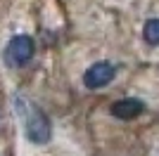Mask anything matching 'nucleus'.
I'll use <instances>...</instances> for the list:
<instances>
[{
  "mask_svg": "<svg viewBox=\"0 0 159 156\" xmlns=\"http://www.w3.org/2000/svg\"><path fill=\"white\" fill-rule=\"evenodd\" d=\"M26 111H21L24 116V128H26V137L31 140L33 144H48L50 137H52V125H50V118L43 114L36 106H29L24 102Z\"/></svg>",
  "mask_w": 159,
  "mask_h": 156,
  "instance_id": "obj_1",
  "label": "nucleus"
},
{
  "mask_svg": "<svg viewBox=\"0 0 159 156\" xmlns=\"http://www.w3.org/2000/svg\"><path fill=\"white\" fill-rule=\"evenodd\" d=\"M112 116L114 118H121V121H131V118H138L143 111H145V104L135 97H126V99H119V102L112 104Z\"/></svg>",
  "mask_w": 159,
  "mask_h": 156,
  "instance_id": "obj_4",
  "label": "nucleus"
},
{
  "mask_svg": "<svg viewBox=\"0 0 159 156\" xmlns=\"http://www.w3.org/2000/svg\"><path fill=\"white\" fill-rule=\"evenodd\" d=\"M114 80V66L109 62H95L93 66H88L83 73V85L88 90H100Z\"/></svg>",
  "mask_w": 159,
  "mask_h": 156,
  "instance_id": "obj_3",
  "label": "nucleus"
},
{
  "mask_svg": "<svg viewBox=\"0 0 159 156\" xmlns=\"http://www.w3.org/2000/svg\"><path fill=\"white\" fill-rule=\"evenodd\" d=\"M143 36L150 45H159V19H150L143 28Z\"/></svg>",
  "mask_w": 159,
  "mask_h": 156,
  "instance_id": "obj_5",
  "label": "nucleus"
},
{
  "mask_svg": "<svg viewBox=\"0 0 159 156\" xmlns=\"http://www.w3.org/2000/svg\"><path fill=\"white\" fill-rule=\"evenodd\" d=\"M33 52H36V45L31 36H14L5 47V59L12 66H24L31 62Z\"/></svg>",
  "mask_w": 159,
  "mask_h": 156,
  "instance_id": "obj_2",
  "label": "nucleus"
}]
</instances>
